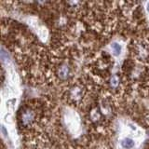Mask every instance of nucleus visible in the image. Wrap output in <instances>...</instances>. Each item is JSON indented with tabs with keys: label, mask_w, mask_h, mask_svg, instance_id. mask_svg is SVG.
<instances>
[{
	"label": "nucleus",
	"mask_w": 149,
	"mask_h": 149,
	"mask_svg": "<svg viewBox=\"0 0 149 149\" xmlns=\"http://www.w3.org/2000/svg\"><path fill=\"white\" fill-rule=\"evenodd\" d=\"M132 57L139 63L149 64V38L139 37L132 43Z\"/></svg>",
	"instance_id": "nucleus-2"
},
{
	"label": "nucleus",
	"mask_w": 149,
	"mask_h": 149,
	"mask_svg": "<svg viewBox=\"0 0 149 149\" xmlns=\"http://www.w3.org/2000/svg\"><path fill=\"white\" fill-rule=\"evenodd\" d=\"M49 108L44 102L33 100L23 104L18 113V125L25 132H36L49 120Z\"/></svg>",
	"instance_id": "nucleus-1"
},
{
	"label": "nucleus",
	"mask_w": 149,
	"mask_h": 149,
	"mask_svg": "<svg viewBox=\"0 0 149 149\" xmlns=\"http://www.w3.org/2000/svg\"><path fill=\"white\" fill-rule=\"evenodd\" d=\"M134 141L130 138L126 137L122 142H121V146H122L125 149H132L134 146Z\"/></svg>",
	"instance_id": "nucleus-3"
},
{
	"label": "nucleus",
	"mask_w": 149,
	"mask_h": 149,
	"mask_svg": "<svg viewBox=\"0 0 149 149\" xmlns=\"http://www.w3.org/2000/svg\"><path fill=\"white\" fill-rule=\"evenodd\" d=\"M111 49L114 51V55H119L121 53V50H122V47L118 43L115 42V43L111 45Z\"/></svg>",
	"instance_id": "nucleus-4"
}]
</instances>
